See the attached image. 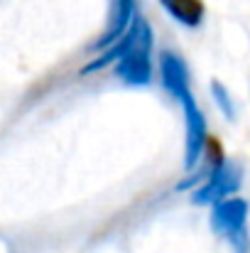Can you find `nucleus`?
<instances>
[{
    "mask_svg": "<svg viewBox=\"0 0 250 253\" xmlns=\"http://www.w3.org/2000/svg\"><path fill=\"white\" fill-rule=\"evenodd\" d=\"M201 153L206 158V165L214 169V172L226 165V153H223V145H221V140L216 135L204 133V138H201Z\"/></svg>",
    "mask_w": 250,
    "mask_h": 253,
    "instance_id": "2",
    "label": "nucleus"
},
{
    "mask_svg": "<svg viewBox=\"0 0 250 253\" xmlns=\"http://www.w3.org/2000/svg\"><path fill=\"white\" fill-rule=\"evenodd\" d=\"M165 5V10L179 20L181 25L186 27H196L201 25L204 15H206V7H204V0H160Z\"/></svg>",
    "mask_w": 250,
    "mask_h": 253,
    "instance_id": "1",
    "label": "nucleus"
}]
</instances>
